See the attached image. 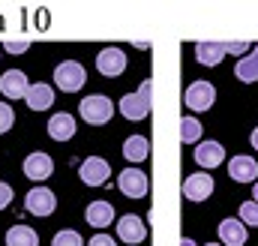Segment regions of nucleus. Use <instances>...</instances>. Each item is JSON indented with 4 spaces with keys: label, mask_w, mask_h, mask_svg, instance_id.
<instances>
[{
    "label": "nucleus",
    "mask_w": 258,
    "mask_h": 246,
    "mask_svg": "<svg viewBox=\"0 0 258 246\" xmlns=\"http://www.w3.org/2000/svg\"><path fill=\"white\" fill-rule=\"evenodd\" d=\"M252 192H255V198H252V201H258V183H255V186H252Z\"/></svg>",
    "instance_id": "33"
},
{
    "label": "nucleus",
    "mask_w": 258,
    "mask_h": 246,
    "mask_svg": "<svg viewBox=\"0 0 258 246\" xmlns=\"http://www.w3.org/2000/svg\"><path fill=\"white\" fill-rule=\"evenodd\" d=\"M225 42H198L195 45V60L201 66H219L225 57Z\"/></svg>",
    "instance_id": "18"
},
{
    "label": "nucleus",
    "mask_w": 258,
    "mask_h": 246,
    "mask_svg": "<svg viewBox=\"0 0 258 246\" xmlns=\"http://www.w3.org/2000/svg\"><path fill=\"white\" fill-rule=\"evenodd\" d=\"M147 153H150V141L144 135H129L126 141H123V156H126L129 162H144Z\"/></svg>",
    "instance_id": "21"
},
{
    "label": "nucleus",
    "mask_w": 258,
    "mask_h": 246,
    "mask_svg": "<svg viewBox=\"0 0 258 246\" xmlns=\"http://www.w3.org/2000/svg\"><path fill=\"white\" fill-rule=\"evenodd\" d=\"M30 48V42H3V51H9V54H24Z\"/></svg>",
    "instance_id": "28"
},
{
    "label": "nucleus",
    "mask_w": 258,
    "mask_h": 246,
    "mask_svg": "<svg viewBox=\"0 0 258 246\" xmlns=\"http://www.w3.org/2000/svg\"><path fill=\"white\" fill-rule=\"evenodd\" d=\"M228 177L237 183H258V162L252 156H234L228 162Z\"/></svg>",
    "instance_id": "10"
},
{
    "label": "nucleus",
    "mask_w": 258,
    "mask_h": 246,
    "mask_svg": "<svg viewBox=\"0 0 258 246\" xmlns=\"http://www.w3.org/2000/svg\"><path fill=\"white\" fill-rule=\"evenodd\" d=\"M150 81H141V87L135 90V93H126L123 99H120V111H123V117L129 120H144L147 114H150Z\"/></svg>",
    "instance_id": "2"
},
{
    "label": "nucleus",
    "mask_w": 258,
    "mask_h": 246,
    "mask_svg": "<svg viewBox=\"0 0 258 246\" xmlns=\"http://www.w3.org/2000/svg\"><path fill=\"white\" fill-rule=\"evenodd\" d=\"M51 174H54V162H51L48 153H30L24 159V177L39 183V180H48Z\"/></svg>",
    "instance_id": "12"
},
{
    "label": "nucleus",
    "mask_w": 258,
    "mask_h": 246,
    "mask_svg": "<svg viewBox=\"0 0 258 246\" xmlns=\"http://www.w3.org/2000/svg\"><path fill=\"white\" fill-rule=\"evenodd\" d=\"M87 246H117V243H114V240H111L108 234H93V237H90V243H87Z\"/></svg>",
    "instance_id": "30"
},
{
    "label": "nucleus",
    "mask_w": 258,
    "mask_h": 246,
    "mask_svg": "<svg viewBox=\"0 0 258 246\" xmlns=\"http://www.w3.org/2000/svg\"><path fill=\"white\" fill-rule=\"evenodd\" d=\"M9 201H12V186H9V183H0V210H3Z\"/></svg>",
    "instance_id": "29"
},
{
    "label": "nucleus",
    "mask_w": 258,
    "mask_h": 246,
    "mask_svg": "<svg viewBox=\"0 0 258 246\" xmlns=\"http://www.w3.org/2000/svg\"><path fill=\"white\" fill-rule=\"evenodd\" d=\"M225 51H228V54H237V57H246L252 48H249L246 42H225Z\"/></svg>",
    "instance_id": "27"
},
{
    "label": "nucleus",
    "mask_w": 258,
    "mask_h": 246,
    "mask_svg": "<svg viewBox=\"0 0 258 246\" xmlns=\"http://www.w3.org/2000/svg\"><path fill=\"white\" fill-rule=\"evenodd\" d=\"M78 177H81V183H87V186H102L111 177V165L102 156H87L78 165Z\"/></svg>",
    "instance_id": "6"
},
{
    "label": "nucleus",
    "mask_w": 258,
    "mask_h": 246,
    "mask_svg": "<svg viewBox=\"0 0 258 246\" xmlns=\"http://www.w3.org/2000/svg\"><path fill=\"white\" fill-rule=\"evenodd\" d=\"M117 186H120V192H123L126 198H144L147 189H150V186H147V174L138 171L135 165L117 174Z\"/></svg>",
    "instance_id": "8"
},
{
    "label": "nucleus",
    "mask_w": 258,
    "mask_h": 246,
    "mask_svg": "<svg viewBox=\"0 0 258 246\" xmlns=\"http://www.w3.org/2000/svg\"><path fill=\"white\" fill-rule=\"evenodd\" d=\"M24 102H27V108H30V111H48V108L54 105V87H48V84L36 81V84H30V90H27Z\"/></svg>",
    "instance_id": "13"
},
{
    "label": "nucleus",
    "mask_w": 258,
    "mask_h": 246,
    "mask_svg": "<svg viewBox=\"0 0 258 246\" xmlns=\"http://www.w3.org/2000/svg\"><path fill=\"white\" fill-rule=\"evenodd\" d=\"M24 207H27V213H33V216H51L54 207H57V198H54L51 189L33 186V189L24 195Z\"/></svg>",
    "instance_id": "5"
},
{
    "label": "nucleus",
    "mask_w": 258,
    "mask_h": 246,
    "mask_svg": "<svg viewBox=\"0 0 258 246\" xmlns=\"http://www.w3.org/2000/svg\"><path fill=\"white\" fill-rule=\"evenodd\" d=\"M6 246H39V237L27 225H12L6 231Z\"/></svg>",
    "instance_id": "22"
},
{
    "label": "nucleus",
    "mask_w": 258,
    "mask_h": 246,
    "mask_svg": "<svg viewBox=\"0 0 258 246\" xmlns=\"http://www.w3.org/2000/svg\"><path fill=\"white\" fill-rule=\"evenodd\" d=\"M240 222L258 228V201H243L240 204Z\"/></svg>",
    "instance_id": "25"
},
{
    "label": "nucleus",
    "mask_w": 258,
    "mask_h": 246,
    "mask_svg": "<svg viewBox=\"0 0 258 246\" xmlns=\"http://www.w3.org/2000/svg\"><path fill=\"white\" fill-rule=\"evenodd\" d=\"M222 159H225V150L219 141H198L195 144V162L201 168H216V165H222Z\"/></svg>",
    "instance_id": "14"
},
{
    "label": "nucleus",
    "mask_w": 258,
    "mask_h": 246,
    "mask_svg": "<svg viewBox=\"0 0 258 246\" xmlns=\"http://www.w3.org/2000/svg\"><path fill=\"white\" fill-rule=\"evenodd\" d=\"M78 111H81V117L90 123V126H102V123L111 120L114 102H111L108 96H102V93H93V96H84V99H81Z\"/></svg>",
    "instance_id": "1"
},
{
    "label": "nucleus",
    "mask_w": 258,
    "mask_h": 246,
    "mask_svg": "<svg viewBox=\"0 0 258 246\" xmlns=\"http://www.w3.org/2000/svg\"><path fill=\"white\" fill-rule=\"evenodd\" d=\"M183 195L189 201H204V198L213 195V180L207 174H189L186 183H183Z\"/></svg>",
    "instance_id": "17"
},
{
    "label": "nucleus",
    "mask_w": 258,
    "mask_h": 246,
    "mask_svg": "<svg viewBox=\"0 0 258 246\" xmlns=\"http://www.w3.org/2000/svg\"><path fill=\"white\" fill-rule=\"evenodd\" d=\"M51 246H84V243H81V234H78V231H72V228H60V231L54 234Z\"/></svg>",
    "instance_id": "24"
},
{
    "label": "nucleus",
    "mask_w": 258,
    "mask_h": 246,
    "mask_svg": "<svg viewBox=\"0 0 258 246\" xmlns=\"http://www.w3.org/2000/svg\"><path fill=\"white\" fill-rule=\"evenodd\" d=\"M27 90H30V81H27V75L21 69H6L0 75V93L6 99H24Z\"/></svg>",
    "instance_id": "7"
},
{
    "label": "nucleus",
    "mask_w": 258,
    "mask_h": 246,
    "mask_svg": "<svg viewBox=\"0 0 258 246\" xmlns=\"http://www.w3.org/2000/svg\"><path fill=\"white\" fill-rule=\"evenodd\" d=\"M249 141H252V147H255V150H258V126H255V129H252V135H249Z\"/></svg>",
    "instance_id": "31"
},
{
    "label": "nucleus",
    "mask_w": 258,
    "mask_h": 246,
    "mask_svg": "<svg viewBox=\"0 0 258 246\" xmlns=\"http://www.w3.org/2000/svg\"><path fill=\"white\" fill-rule=\"evenodd\" d=\"M84 219L93 228H108L114 222V204L111 201H90L84 210Z\"/></svg>",
    "instance_id": "15"
},
{
    "label": "nucleus",
    "mask_w": 258,
    "mask_h": 246,
    "mask_svg": "<svg viewBox=\"0 0 258 246\" xmlns=\"http://www.w3.org/2000/svg\"><path fill=\"white\" fill-rule=\"evenodd\" d=\"M180 246H195V240H189V237H186V240H183Z\"/></svg>",
    "instance_id": "32"
},
{
    "label": "nucleus",
    "mask_w": 258,
    "mask_h": 246,
    "mask_svg": "<svg viewBox=\"0 0 258 246\" xmlns=\"http://www.w3.org/2000/svg\"><path fill=\"white\" fill-rule=\"evenodd\" d=\"M48 135L54 138V141H69L72 135H75V120H72V114H54L51 120H48Z\"/></svg>",
    "instance_id": "19"
},
{
    "label": "nucleus",
    "mask_w": 258,
    "mask_h": 246,
    "mask_svg": "<svg viewBox=\"0 0 258 246\" xmlns=\"http://www.w3.org/2000/svg\"><path fill=\"white\" fill-rule=\"evenodd\" d=\"M84 81H87V72H84V66L75 60H63L54 66V84L63 90V93H75L78 87H84Z\"/></svg>",
    "instance_id": "3"
},
{
    "label": "nucleus",
    "mask_w": 258,
    "mask_h": 246,
    "mask_svg": "<svg viewBox=\"0 0 258 246\" xmlns=\"http://www.w3.org/2000/svg\"><path fill=\"white\" fill-rule=\"evenodd\" d=\"M198 135H201V123L195 117H183V123H180V141L183 144H198Z\"/></svg>",
    "instance_id": "23"
},
{
    "label": "nucleus",
    "mask_w": 258,
    "mask_h": 246,
    "mask_svg": "<svg viewBox=\"0 0 258 246\" xmlns=\"http://www.w3.org/2000/svg\"><path fill=\"white\" fill-rule=\"evenodd\" d=\"M117 234H120V240L123 243H141L144 237H147V225H144V219L141 216H135V213H126V216H120L117 219Z\"/></svg>",
    "instance_id": "9"
},
{
    "label": "nucleus",
    "mask_w": 258,
    "mask_h": 246,
    "mask_svg": "<svg viewBox=\"0 0 258 246\" xmlns=\"http://www.w3.org/2000/svg\"><path fill=\"white\" fill-rule=\"evenodd\" d=\"M207 246H222V243H207Z\"/></svg>",
    "instance_id": "34"
},
{
    "label": "nucleus",
    "mask_w": 258,
    "mask_h": 246,
    "mask_svg": "<svg viewBox=\"0 0 258 246\" xmlns=\"http://www.w3.org/2000/svg\"><path fill=\"white\" fill-rule=\"evenodd\" d=\"M96 69L102 72V75H123V69H126V54L120 51V48H102L99 54H96Z\"/></svg>",
    "instance_id": "11"
},
{
    "label": "nucleus",
    "mask_w": 258,
    "mask_h": 246,
    "mask_svg": "<svg viewBox=\"0 0 258 246\" xmlns=\"http://www.w3.org/2000/svg\"><path fill=\"white\" fill-rule=\"evenodd\" d=\"M12 120H15L12 108H9L6 102H0V132H9V129H12Z\"/></svg>",
    "instance_id": "26"
},
{
    "label": "nucleus",
    "mask_w": 258,
    "mask_h": 246,
    "mask_svg": "<svg viewBox=\"0 0 258 246\" xmlns=\"http://www.w3.org/2000/svg\"><path fill=\"white\" fill-rule=\"evenodd\" d=\"M234 75H237V81H246V84L258 81V45L246 57H240V60L234 63Z\"/></svg>",
    "instance_id": "20"
},
{
    "label": "nucleus",
    "mask_w": 258,
    "mask_h": 246,
    "mask_svg": "<svg viewBox=\"0 0 258 246\" xmlns=\"http://www.w3.org/2000/svg\"><path fill=\"white\" fill-rule=\"evenodd\" d=\"M216 231H219L222 246H243L249 240V231H246V225H243L240 219H222Z\"/></svg>",
    "instance_id": "16"
},
{
    "label": "nucleus",
    "mask_w": 258,
    "mask_h": 246,
    "mask_svg": "<svg viewBox=\"0 0 258 246\" xmlns=\"http://www.w3.org/2000/svg\"><path fill=\"white\" fill-rule=\"evenodd\" d=\"M183 102H186L189 111H207L216 102V87L210 81H192L183 93Z\"/></svg>",
    "instance_id": "4"
}]
</instances>
